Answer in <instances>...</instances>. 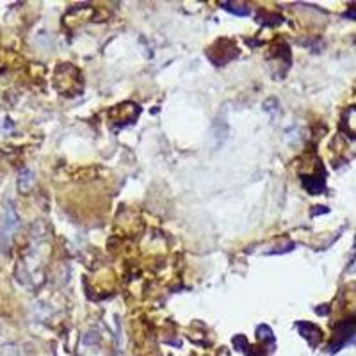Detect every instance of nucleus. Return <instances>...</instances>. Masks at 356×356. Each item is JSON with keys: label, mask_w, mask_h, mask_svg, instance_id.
Masks as SVG:
<instances>
[{"label": "nucleus", "mask_w": 356, "mask_h": 356, "mask_svg": "<svg viewBox=\"0 0 356 356\" xmlns=\"http://www.w3.org/2000/svg\"><path fill=\"white\" fill-rule=\"evenodd\" d=\"M18 228V214L11 204L4 207L2 212V221H0V248L2 251H8L13 241V235Z\"/></svg>", "instance_id": "1"}, {"label": "nucleus", "mask_w": 356, "mask_h": 356, "mask_svg": "<svg viewBox=\"0 0 356 356\" xmlns=\"http://www.w3.org/2000/svg\"><path fill=\"white\" fill-rule=\"evenodd\" d=\"M32 186H34V173L30 170H23L18 177V191L27 195L32 189Z\"/></svg>", "instance_id": "2"}, {"label": "nucleus", "mask_w": 356, "mask_h": 356, "mask_svg": "<svg viewBox=\"0 0 356 356\" xmlns=\"http://www.w3.org/2000/svg\"><path fill=\"white\" fill-rule=\"evenodd\" d=\"M221 8H225L226 11L237 14V17H248V14H250L248 6H239V4H233V2H221Z\"/></svg>", "instance_id": "3"}]
</instances>
